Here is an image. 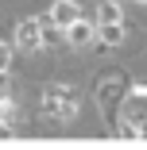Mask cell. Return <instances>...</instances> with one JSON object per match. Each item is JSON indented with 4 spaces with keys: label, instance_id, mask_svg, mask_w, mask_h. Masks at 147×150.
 Returning <instances> with one entry per match:
<instances>
[{
    "label": "cell",
    "instance_id": "obj_1",
    "mask_svg": "<svg viewBox=\"0 0 147 150\" xmlns=\"http://www.w3.org/2000/svg\"><path fill=\"white\" fill-rule=\"evenodd\" d=\"M43 112L54 119H74L77 115V93L70 85H50L43 93Z\"/></svg>",
    "mask_w": 147,
    "mask_h": 150
},
{
    "label": "cell",
    "instance_id": "obj_2",
    "mask_svg": "<svg viewBox=\"0 0 147 150\" xmlns=\"http://www.w3.org/2000/svg\"><path fill=\"white\" fill-rule=\"evenodd\" d=\"M39 42H43V23H39V19L16 23V46H19V50H35Z\"/></svg>",
    "mask_w": 147,
    "mask_h": 150
},
{
    "label": "cell",
    "instance_id": "obj_3",
    "mask_svg": "<svg viewBox=\"0 0 147 150\" xmlns=\"http://www.w3.org/2000/svg\"><path fill=\"white\" fill-rule=\"evenodd\" d=\"M77 16H81V12H77V4H74V0H58V4L50 8V23H58V27H70Z\"/></svg>",
    "mask_w": 147,
    "mask_h": 150
},
{
    "label": "cell",
    "instance_id": "obj_4",
    "mask_svg": "<svg viewBox=\"0 0 147 150\" xmlns=\"http://www.w3.org/2000/svg\"><path fill=\"white\" fill-rule=\"evenodd\" d=\"M66 35H70V42H74V46H85V42L93 39V23L77 16V19H74V23L66 27Z\"/></svg>",
    "mask_w": 147,
    "mask_h": 150
},
{
    "label": "cell",
    "instance_id": "obj_5",
    "mask_svg": "<svg viewBox=\"0 0 147 150\" xmlns=\"http://www.w3.org/2000/svg\"><path fill=\"white\" fill-rule=\"evenodd\" d=\"M124 85H128V81H124V77H112V85H108V81H105V85H101V88H97V96H101V100H105V108H108V104H116V96H120V93H124Z\"/></svg>",
    "mask_w": 147,
    "mask_h": 150
},
{
    "label": "cell",
    "instance_id": "obj_6",
    "mask_svg": "<svg viewBox=\"0 0 147 150\" xmlns=\"http://www.w3.org/2000/svg\"><path fill=\"white\" fill-rule=\"evenodd\" d=\"M124 39V23H101V42L105 46H116Z\"/></svg>",
    "mask_w": 147,
    "mask_h": 150
},
{
    "label": "cell",
    "instance_id": "obj_7",
    "mask_svg": "<svg viewBox=\"0 0 147 150\" xmlns=\"http://www.w3.org/2000/svg\"><path fill=\"white\" fill-rule=\"evenodd\" d=\"M97 19H101V23H120V8H116L112 0H105V4L97 8Z\"/></svg>",
    "mask_w": 147,
    "mask_h": 150
},
{
    "label": "cell",
    "instance_id": "obj_8",
    "mask_svg": "<svg viewBox=\"0 0 147 150\" xmlns=\"http://www.w3.org/2000/svg\"><path fill=\"white\" fill-rule=\"evenodd\" d=\"M116 135H120V139H139V123H136V119H124V123L116 127Z\"/></svg>",
    "mask_w": 147,
    "mask_h": 150
},
{
    "label": "cell",
    "instance_id": "obj_9",
    "mask_svg": "<svg viewBox=\"0 0 147 150\" xmlns=\"http://www.w3.org/2000/svg\"><path fill=\"white\" fill-rule=\"evenodd\" d=\"M0 100H8V73L0 69Z\"/></svg>",
    "mask_w": 147,
    "mask_h": 150
},
{
    "label": "cell",
    "instance_id": "obj_10",
    "mask_svg": "<svg viewBox=\"0 0 147 150\" xmlns=\"http://www.w3.org/2000/svg\"><path fill=\"white\" fill-rule=\"evenodd\" d=\"M0 69H8V46L0 42Z\"/></svg>",
    "mask_w": 147,
    "mask_h": 150
},
{
    "label": "cell",
    "instance_id": "obj_11",
    "mask_svg": "<svg viewBox=\"0 0 147 150\" xmlns=\"http://www.w3.org/2000/svg\"><path fill=\"white\" fill-rule=\"evenodd\" d=\"M139 139H147V119H139Z\"/></svg>",
    "mask_w": 147,
    "mask_h": 150
},
{
    "label": "cell",
    "instance_id": "obj_12",
    "mask_svg": "<svg viewBox=\"0 0 147 150\" xmlns=\"http://www.w3.org/2000/svg\"><path fill=\"white\" fill-rule=\"evenodd\" d=\"M139 4H147V0H139Z\"/></svg>",
    "mask_w": 147,
    "mask_h": 150
}]
</instances>
